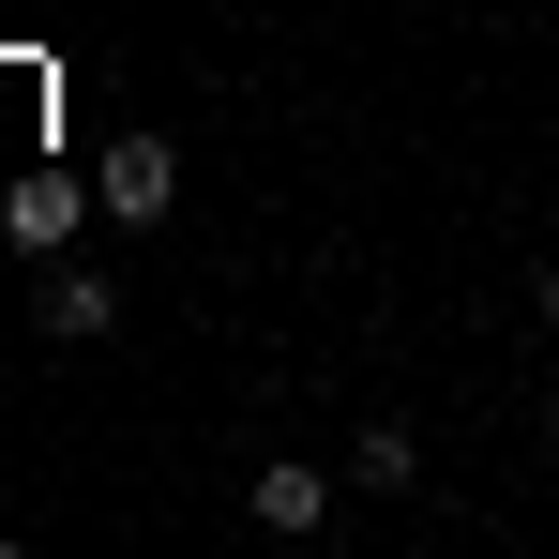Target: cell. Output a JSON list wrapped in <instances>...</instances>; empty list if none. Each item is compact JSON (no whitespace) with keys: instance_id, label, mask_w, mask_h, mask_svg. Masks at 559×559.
I'll use <instances>...</instances> for the list:
<instances>
[{"instance_id":"obj_4","label":"cell","mask_w":559,"mask_h":559,"mask_svg":"<svg viewBox=\"0 0 559 559\" xmlns=\"http://www.w3.org/2000/svg\"><path fill=\"white\" fill-rule=\"evenodd\" d=\"M92 212H106V197H76V182H15V197H0V242H15V258H61Z\"/></svg>"},{"instance_id":"obj_5","label":"cell","mask_w":559,"mask_h":559,"mask_svg":"<svg viewBox=\"0 0 559 559\" xmlns=\"http://www.w3.org/2000/svg\"><path fill=\"white\" fill-rule=\"evenodd\" d=\"M348 484H364V499H408V484H424V439H408V424H364V439H348Z\"/></svg>"},{"instance_id":"obj_1","label":"cell","mask_w":559,"mask_h":559,"mask_svg":"<svg viewBox=\"0 0 559 559\" xmlns=\"http://www.w3.org/2000/svg\"><path fill=\"white\" fill-rule=\"evenodd\" d=\"M333 484H348V468H318V454H258L242 468V514H258L273 545H318V530H333Z\"/></svg>"},{"instance_id":"obj_3","label":"cell","mask_w":559,"mask_h":559,"mask_svg":"<svg viewBox=\"0 0 559 559\" xmlns=\"http://www.w3.org/2000/svg\"><path fill=\"white\" fill-rule=\"evenodd\" d=\"M31 318H46V348H106V333H121V287L76 273V258H46V302H31Z\"/></svg>"},{"instance_id":"obj_6","label":"cell","mask_w":559,"mask_h":559,"mask_svg":"<svg viewBox=\"0 0 559 559\" xmlns=\"http://www.w3.org/2000/svg\"><path fill=\"white\" fill-rule=\"evenodd\" d=\"M530 318H545V333H559V258H545V273H530Z\"/></svg>"},{"instance_id":"obj_2","label":"cell","mask_w":559,"mask_h":559,"mask_svg":"<svg viewBox=\"0 0 559 559\" xmlns=\"http://www.w3.org/2000/svg\"><path fill=\"white\" fill-rule=\"evenodd\" d=\"M92 197H106V227H167V212H182V152H167V136H106Z\"/></svg>"}]
</instances>
